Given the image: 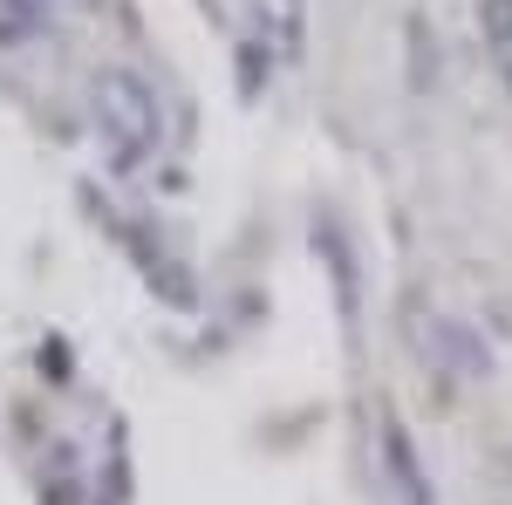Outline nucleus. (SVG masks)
<instances>
[{
    "mask_svg": "<svg viewBox=\"0 0 512 505\" xmlns=\"http://www.w3.org/2000/svg\"><path fill=\"white\" fill-rule=\"evenodd\" d=\"M253 14H260V28L253 35H267L280 62H294L301 55V35H308V14H301V0H253Z\"/></svg>",
    "mask_w": 512,
    "mask_h": 505,
    "instance_id": "f03ea898",
    "label": "nucleus"
},
{
    "mask_svg": "<svg viewBox=\"0 0 512 505\" xmlns=\"http://www.w3.org/2000/svg\"><path fill=\"white\" fill-rule=\"evenodd\" d=\"M383 458H390V478H396V492L410 505H431L424 499V478H417V465H410V444H403V430L383 424Z\"/></svg>",
    "mask_w": 512,
    "mask_h": 505,
    "instance_id": "20e7f679",
    "label": "nucleus"
},
{
    "mask_svg": "<svg viewBox=\"0 0 512 505\" xmlns=\"http://www.w3.org/2000/svg\"><path fill=\"white\" fill-rule=\"evenodd\" d=\"M89 123H96V137H103V151H110L117 171L151 164L164 144L158 89L144 76H130V69H103V76L89 82Z\"/></svg>",
    "mask_w": 512,
    "mask_h": 505,
    "instance_id": "f257e3e1",
    "label": "nucleus"
},
{
    "mask_svg": "<svg viewBox=\"0 0 512 505\" xmlns=\"http://www.w3.org/2000/svg\"><path fill=\"white\" fill-rule=\"evenodd\" d=\"M478 28H485V48H492L499 76L512 82V0H478Z\"/></svg>",
    "mask_w": 512,
    "mask_h": 505,
    "instance_id": "7ed1b4c3",
    "label": "nucleus"
},
{
    "mask_svg": "<svg viewBox=\"0 0 512 505\" xmlns=\"http://www.w3.org/2000/svg\"><path fill=\"white\" fill-rule=\"evenodd\" d=\"M48 7H55V0H0V41L35 35L41 21H48Z\"/></svg>",
    "mask_w": 512,
    "mask_h": 505,
    "instance_id": "39448f33",
    "label": "nucleus"
}]
</instances>
